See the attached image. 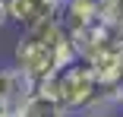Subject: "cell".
Instances as JSON below:
<instances>
[{"label": "cell", "instance_id": "1", "mask_svg": "<svg viewBox=\"0 0 123 117\" xmlns=\"http://www.w3.org/2000/svg\"><path fill=\"white\" fill-rule=\"evenodd\" d=\"M73 60H79V51L60 19L25 29L13 48V66H19L35 85L47 76H54L57 70H63Z\"/></svg>", "mask_w": 123, "mask_h": 117}, {"label": "cell", "instance_id": "2", "mask_svg": "<svg viewBox=\"0 0 123 117\" xmlns=\"http://www.w3.org/2000/svg\"><path fill=\"white\" fill-rule=\"evenodd\" d=\"M35 89H41V92H47V95L60 98L69 114H85L92 108H107L104 89H101V82H98L92 63L82 60V57L73 60V63H66L63 70H57L54 76L41 79Z\"/></svg>", "mask_w": 123, "mask_h": 117}, {"label": "cell", "instance_id": "3", "mask_svg": "<svg viewBox=\"0 0 123 117\" xmlns=\"http://www.w3.org/2000/svg\"><path fill=\"white\" fill-rule=\"evenodd\" d=\"M6 13H10L13 26H19L25 32L35 26H44L51 19H60L63 0H6Z\"/></svg>", "mask_w": 123, "mask_h": 117}, {"label": "cell", "instance_id": "4", "mask_svg": "<svg viewBox=\"0 0 123 117\" xmlns=\"http://www.w3.org/2000/svg\"><path fill=\"white\" fill-rule=\"evenodd\" d=\"M32 92L35 82L19 66H0V108L3 111H19Z\"/></svg>", "mask_w": 123, "mask_h": 117}, {"label": "cell", "instance_id": "5", "mask_svg": "<svg viewBox=\"0 0 123 117\" xmlns=\"http://www.w3.org/2000/svg\"><path fill=\"white\" fill-rule=\"evenodd\" d=\"M19 114L22 117H69L66 104L60 98H54V95H47V92H41V89H35L25 98V104L19 108Z\"/></svg>", "mask_w": 123, "mask_h": 117}, {"label": "cell", "instance_id": "6", "mask_svg": "<svg viewBox=\"0 0 123 117\" xmlns=\"http://www.w3.org/2000/svg\"><path fill=\"white\" fill-rule=\"evenodd\" d=\"M98 13L104 22H111L123 32V0H98Z\"/></svg>", "mask_w": 123, "mask_h": 117}, {"label": "cell", "instance_id": "7", "mask_svg": "<svg viewBox=\"0 0 123 117\" xmlns=\"http://www.w3.org/2000/svg\"><path fill=\"white\" fill-rule=\"evenodd\" d=\"M82 117H114V114H111L107 108H92V111H85Z\"/></svg>", "mask_w": 123, "mask_h": 117}, {"label": "cell", "instance_id": "8", "mask_svg": "<svg viewBox=\"0 0 123 117\" xmlns=\"http://www.w3.org/2000/svg\"><path fill=\"white\" fill-rule=\"evenodd\" d=\"M10 26V13H6V0H0V29Z\"/></svg>", "mask_w": 123, "mask_h": 117}, {"label": "cell", "instance_id": "9", "mask_svg": "<svg viewBox=\"0 0 123 117\" xmlns=\"http://www.w3.org/2000/svg\"><path fill=\"white\" fill-rule=\"evenodd\" d=\"M117 104H120V108H123V89H120V92H117Z\"/></svg>", "mask_w": 123, "mask_h": 117}]
</instances>
